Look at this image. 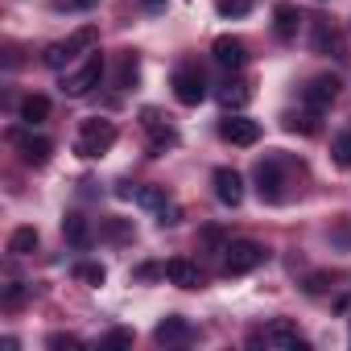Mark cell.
<instances>
[{"label": "cell", "mask_w": 351, "mask_h": 351, "mask_svg": "<svg viewBox=\"0 0 351 351\" xmlns=\"http://www.w3.org/2000/svg\"><path fill=\"white\" fill-rule=\"evenodd\" d=\"M112 145H116V124L112 120L91 116V120L79 124V141H75V153L79 157H104Z\"/></svg>", "instance_id": "cell-1"}, {"label": "cell", "mask_w": 351, "mask_h": 351, "mask_svg": "<svg viewBox=\"0 0 351 351\" xmlns=\"http://www.w3.org/2000/svg\"><path fill=\"white\" fill-rule=\"evenodd\" d=\"M265 261H269V248L256 244V240H232V244L223 248V273H228V277H244V273L261 269Z\"/></svg>", "instance_id": "cell-2"}, {"label": "cell", "mask_w": 351, "mask_h": 351, "mask_svg": "<svg viewBox=\"0 0 351 351\" xmlns=\"http://www.w3.org/2000/svg\"><path fill=\"white\" fill-rule=\"evenodd\" d=\"M95 42H99V29H95V25H83V29H75L66 42H54V46L46 50V58H42V62H46L50 71H62L71 58H79V50H91Z\"/></svg>", "instance_id": "cell-3"}, {"label": "cell", "mask_w": 351, "mask_h": 351, "mask_svg": "<svg viewBox=\"0 0 351 351\" xmlns=\"http://www.w3.org/2000/svg\"><path fill=\"white\" fill-rule=\"evenodd\" d=\"M281 186H285V161L281 157L256 161V195L265 203H281Z\"/></svg>", "instance_id": "cell-4"}, {"label": "cell", "mask_w": 351, "mask_h": 351, "mask_svg": "<svg viewBox=\"0 0 351 351\" xmlns=\"http://www.w3.org/2000/svg\"><path fill=\"white\" fill-rule=\"evenodd\" d=\"M99 79H104V54L95 50V54H91L75 75H66V79H62V91H66V95H91V91L99 87Z\"/></svg>", "instance_id": "cell-5"}, {"label": "cell", "mask_w": 351, "mask_h": 351, "mask_svg": "<svg viewBox=\"0 0 351 351\" xmlns=\"http://www.w3.org/2000/svg\"><path fill=\"white\" fill-rule=\"evenodd\" d=\"M173 95H178V104H186V108L203 104V99H207V79H203V71L178 66V71H173Z\"/></svg>", "instance_id": "cell-6"}, {"label": "cell", "mask_w": 351, "mask_h": 351, "mask_svg": "<svg viewBox=\"0 0 351 351\" xmlns=\"http://www.w3.org/2000/svg\"><path fill=\"white\" fill-rule=\"evenodd\" d=\"M335 99H339V79H335V75H318V79H310L306 91H302V104H306L314 116H318L322 108H330Z\"/></svg>", "instance_id": "cell-7"}, {"label": "cell", "mask_w": 351, "mask_h": 351, "mask_svg": "<svg viewBox=\"0 0 351 351\" xmlns=\"http://www.w3.org/2000/svg\"><path fill=\"white\" fill-rule=\"evenodd\" d=\"M256 343H269V347H298V351H306V339L298 335V326H293L289 318L269 322L261 335H252V347H256Z\"/></svg>", "instance_id": "cell-8"}, {"label": "cell", "mask_w": 351, "mask_h": 351, "mask_svg": "<svg viewBox=\"0 0 351 351\" xmlns=\"http://www.w3.org/2000/svg\"><path fill=\"white\" fill-rule=\"evenodd\" d=\"M219 136L232 141V145H240V149H248V145L261 141V124L248 120V116H228V120H219Z\"/></svg>", "instance_id": "cell-9"}, {"label": "cell", "mask_w": 351, "mask_h": 351, "mask_svg": "<svg viewBox=\"0 0 351 351\" xmlns=\"http://www.w3.org/2000/svg\"><path fill=\"white\" fill-rule=\"evenodd\" d=\"M13 145L21 149L25 165H46L50 153H54V145H50L46 136H34V132H25V128H13Z\"/></svg>", "instance_id": "cell-10"}, {"label": "cell", "mask_w": 351, "mask_h": 351, "mask_svg": "<svg viewBox=\"0 0 351 351\" xmlns=\"http://www.w3.org/2000/svg\"><path fill=\"white\" fill-rule=\"evenodd\" d=\"M161 273L169 277V285H178V289H199V285H203V269H199L195 261H186V256L165 261V269H161Z\"/></svg>", "instance_id": "cell-11"}, {"label": "cell", "mask_w": 351, "mask_h": 351, "mask_svg": "<svg viewBox=\"0 0 351 351\" xmlns=\"http://www.w3.org/2000/svg\"><path fill=\"white\" fill-rule=\"evenodd\" d=\"M211 182H215V199H219L223 207H240V199H244V178H240V173H236V169H228V165H219Z\"/></svg>", "instance_id": "cell-12"}, {"label": "cell", "mask_w": 351, "mask_h": 351, "mask_svg": "<svg viewBox=\"0 0 351 351\" xmlns=\"http://www.w3.org/2000/svg\"><path fill=\"white\" fill-rule=\"evenodd\" d=\"M153 339H157L161 347H178V343H191V339H195V326H191L186 318H178V314H169V318L157 322Z\"/></svg>", "instance_id": "cell-13"}, {"label": "cell", "mask_w": 351, "mask_h": 351, "mask_svg": "<svg viewBox=\"0 0 351 351\" xmlns=\"http://www.w3.org/2000/svg\"><path fill=\"white\" fill-rule=\"evenodd\" d=\"M211 54H215V62H219L223 71H240V66L248 62V50H244V42H240V38H232V34H223V38H215V46H211Z\"/></svg>", "instance_id": "cell-14"}, {"label": "cell", "mask_w": 351, "mask_h": 351, "mask_svg": "<svg viewBox=\"0 0 351 351\" xmlns=\"http://www.w3.org/2000/svg\"><path fill=\"white\" fill-rule=\"evenodd\" d=\"M298 25H302V13H298V5H289V0L273 5V34H277L281 42H293V38H298Z\"/></svg>", "instance_id": "cell-15"}, {"label": "cell", "mask_w": 351, "mask_h": 351, "mask_svg": "<svg viewBox=\"0 0 351 351\" xmlns=\"http://www.w3.org/2000/svg\"><path fill=\"white\" fill-rule=\"evenodd\" d=\"M141 116H145V128L153 132V157H157L165 145H178V128H173V124H165V120H161L153 108H145Z\"/></svg>", "instance_id": "cell-16"}, {"label": "cell", "mask_w": 351, "mask_h": 351, "mask_svg": "<svg viewBox=\"0 0 351 351\" xmlns=\"http://www.w3.org/2000/svg\"><path fill=\"white\" fill-rule=\"evenodd\" d=\"M314 54H326V58L343 54V38L330 21H314Z\"/></svg>", "instance_id": "cell-17"}, {"label": "cell", "mask_w": 351, "mask_h": 351, "mask_svg": "<svg viewBox=\"0 0 351 351\" xmlns=\"http://www.w3.org/2000/svg\"><path fill=\"white\" fill-rule=\"evenodd\" d=\"M62 236H66L71 248H87V244H91V223H87L83 215H66V219H62Z\"/></svg>", "instance_id": "cell-18"}, {"label": "cell", "mask_w": 351, "mask_h": 351, "mask_svg": "<svg viewBox=\"0 0 351 351\" xmlns=\"http://www.w3.org/2000/svg\"><path fill=\"white\" fill-rule=\"evenodd\" d=\"M46 116H50V99H46V95H25V99H21V120H25L29 128L42 124Z\"/></svg>", "instance_id": "cell-19"}, {"label": "cell", "mask_w": 351, "mask_h": 351, "mask_svg": "<svg viewBox=\"0 0 351 351\" xmlns=\"http://www.w3.org/2000/svg\"><path fill=\"white\" fill-rule=\"evenodd\" d=\"M38 248V228H17L13 236H9V252L13 256H29Z\"/></svg>", "instance_id": "cell-20"}, {"label": "cell", "mask_w": 351, "mask_h": 351, "mask_svg": "<svg viewBox=\"0 0 351 351\" xmlns=\"http://www.w3.org/2000/svg\"><path fill=\"white\" fill-rule=\"evenodd\" d=\"M248 99H252V91H248L244 83H228V87L219 91V104H223V108H244Z\"/></svg>", "instance_id": "cell-21"}, {"label": "cell", "mask_w": 351, "mask_h": 351, "mask_svg": "<svg viewBox=\"0 0 351 351\" xmlns=\"http://www.w3.org/2000/svg\"><path fill=\"white\" fill-rule=\"evenodd\" d=\"M75 277H79L83 285H104V281H108V269L87 261V265H75Z\"/></svg>", "instance_id": "cell-22"}, {"label": "cell", "mask_w": 351, "mask_h": 351, "mask_svg": "<svg viewBox=\"0 0 351 351\" xmlns=\"http://www.w3.org/2000/svg\"><path fill=\"white\" fill-rule=\"evenodd\" d=\"M330 153H335V165L339 169H351V132H339L335 145H330Z\"/></svg>", "instance_id": "cell-23"}, {"label": "cell", "mask_w": 351, "mask_h": 351, "mask_svg": "<svg viewBox=\"0 0 351 351\" xmlns=\"http://www.w3.org/2000/svg\"><path fill=\"white\" fill-rule=\"evenodd\" d=\"M219 17H248L252 13V0H219Z\"/></svg>", "instance_id": "cell-24"}, {"label": "cell", "mask_w": 351, "mask_h": 351, "mask_svg": "<svg viewBox=\"0 0 351 351\" xmlns=\"http://www.w3.org/2000/svg\"><path fill=\"white\" fill-rule=\"evenodd\" d=\"M136 83V54H124V66H120V79H116V87L124 91V87H132Z\"/></svg>", "instance_id": "cell-25"}, {"label": "cell", "mask_w": 351, "mask_h": 351, "mask_svg": "<svg viewBox=\"0 0 351 351\" xmlns=\"http://www.w3.org/2000/svg\"><path fill=\"white\" fill-rule=\"evenodd\" d=\"M285 128H289V132H306V136H310L318 124H314V116H293V112H289V116H285Z\"/></svg>", "instance_id": "cell-26"}, {"label": "cell", "mask_w": 351, "mask_h": 351, "mask_svg": "<svg viewBox=\"0 0 351 351\" xmlns=\"http://www.w3.org/2000/svg\"><path fill=\"white\" fill-rule=\"evenodd\" d=\"M99 347H132V330H124V326L120 330H108Z\"/></svg>", "instance_id": "cell-27"}, {"label": "cell", "mask_w": 351, "mask_h": 351, "mask_svg": "<svg viewBox=\"0 0 351 351\" xmlns=\"http://www.w3.org/2000/svg\"><path fill=\"white\" fill-rule=\"evenodd\" d=\"M46 347H54V351H62V347H83V339H79V335H50Z\"/></svg>", "instance_id": "cell-28"}, {"label": "cell", "mask_w": 351, "mask_h": 351, "mask_svg": "<svg viewBox=\"0 0 351 351\" xmlns=\"http://www.w3.org/2000/svg\"><path fill=\"white\" fill-rule=\"evenodd\" d=\"M21 298H25V285H21V281H13V285L5 289V306H17Z\"/></svg>", "instance_id": "cell-29"}, {"label": "cell", "mask_w": 351, "mask_h": 351, "mask_svg": "<svg viewBox=\"0 0 351 351\" xmlns=\"http://www.w3.org/2000/svg\"><path fill=\"white\" fill-rule=\"evenodd\" d=\"M326 281H330V277H326V273H314V277H310V285H306V289H310V293H322V289H326Z\"/></svg>", "instance_id": "cell-30"}, {"label": "cell", "mask_w": 351, "mask_h": 351, "mask_svg": "<svg viewBox=\"0 0 351 351\" xmlns=\"http://www.w3.org/2000/svg\"><path fill=\"white\" fill-rule=\"evenodd\" d=\"M108 236H112V240H124V236H128V228H124L120 219H112V223H108Z\"/></svg>", "instance_id": "cell-31"}, {"label": "cell", "mask_w": 351, "mask_h": 351, "mask_svg": "<svg viewBox=\"0 0 351 351\" xmlns=\"http://www.w3.org/2000/svg\"><path fill=\"white\" fill-rule=\"evenodd\" d=\"M95 0H62V9H91Z\"/></svg>", "instance_id": "cell-32"}, {"label": "cell", "mask_w": 351, "mask_h": 351, "mask_svg": "<svg viewBox=\"0 0 351 351\" xmlns=\"http://www.w3.org/2000/svg\"><path fill=\"white\" fill-rule=\"evenodd\" d=\"M203 240H207V244H219L223 236H219V228H207V232H203Z\"/></svg>", "instance_id": "cell-33"}, {"label": "cell", "mask_w": 351, "mask_h": 351, "mask_svg": "<svg viewBox=\"0 0 351 351\" xmlns=\"http://www.w3.org/2000/svg\"><path fill=\"white\" fill-rule=\"evenodd\" d=\"M141 5H145V9H161V5H165V0H141Z\"/></svg>", "instance_id": "cell-34"}]
</instances>
